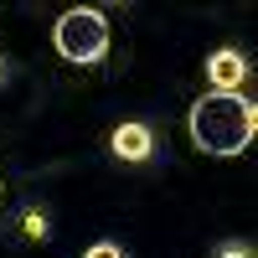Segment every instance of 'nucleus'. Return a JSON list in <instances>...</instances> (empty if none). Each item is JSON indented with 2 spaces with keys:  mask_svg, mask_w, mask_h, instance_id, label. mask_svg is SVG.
Listing matches in <instances>:
<instances>
[{
  "mask_svg": "<svg viewBox=\"0 0 258 258\" xmlns=\"http://www.w3.org/2000/svg\"><path fill=\"white\" fill-rule=\"evenodd\" d=\"M83 258H124V248H119V243H93Z\"/></svg>",
  "mask_w": 258,
  "mask_h": 258,
  "instance_id": "6",
  "label": "nucleus"
},
{
  "mask_svg": "<svg viewBox=\"0 0 258 258\" xmlns=\"http://www.w3.org/2000/svg\"><path fill=\"white\" fill-rule=\"evenodd\" d=\"M16 227H21V238H31V243H47V238H52V227H47V212H41V207H26Z\"/></svg>",
  "mask_w": 258,
  "mask_h": 258,
  "instance_id": "5",
  "label": "nucleus"
},
{
  "mask_svg": "<svg viewBox=\"0 0 258 258\" xmlns=\"http://www.w3.org/2000/svg\"><path fill=\"white\" fill-rule=\"evenodd\" d=\"M0 83H6V57H0Z\"/></svg>",
  "mask_w": 258,
  "mask_h": 258,
  "instance_id": "8",
  "label": "nucleus"
},
{
  "mask_svg": "<svg viewBox=\"0 0 258 258\" xmlns=\"http://www.w3.org/2000/svg\"><path fill=\"white\" fill-rule=\"evenodd\" d=\"M248 57L238 47H217L207 57V83H212V93H243V83H248Z\"/></svg>",
  "mask_w": 258,
  "mask_h": 258,
  "instance_id": "3",
  "label": "nucleus"
},
{
  "mask_svg": "<svg viewBox=\"0 0 258 258\" xmlns=\"http://www.w3.org/2000/svg\"><path fill=\"white\" fill-rule=\"evenodd\" d=\"M109 150H114V160H150L155 155V135H150V124H140V119H129V124H119L114 135H109Z\"/></svg>",
  "mask_w": 258,
  "mask_h": 258,
  "instance_id": "4",
  "label": "nucleus"
},
{
  "mask_svg": "<svg viewBox=\"0 0 258 258\" xmlns=\"http://www.w3.org/2000/svg\"><path fill=\"white\" fill-rule=\"evenodd\" d=\"M109 16L103 11H93V6H73V11H62L57 16V31H52V41H57V52L73 62V68H93V62H103L109 57Z\"/></svg>",
  "mask_w": 258,
  "mask_h": 258,
  "instance_id": "2",
  "label": "nucleus"
},
{
  "mask_svg": "<svg viewBox=\"0 0 258 258\" xmlns=\"http://www.w3.org/2000/svg\"><path fill=\"white\" fill-rule=\"evenodd\" d=\"M0 191H6V186H0Z\"/></svg>",
  "mask_w": 258,
  "mask_h": 258,
  "instance_id": "9",
  "label": "nucleus"
},
{
  "mask_svg": "<svg viewBox=\"0 0 258 258\" xmlns=\"http://www.w3.org/2000/svg\"><path fill=\"white\" fill-rule=\"evenodd\" d=\"M212 258H253V248H248V243H222Z\"/></svg>",
  "mask_w": 258,
  "mask_h": 258,
  "instance_id": "7",
  "label": "nucleus"
},
{
  "mask_svg": "<svg viewBox=\"0 0 258 258\" xmlns=\"http://www.w3.org/2000/svg\"><path fill=\"white\" fill-rule=\"evenodd\" d=\"M191 140L207 155H243L258 129V103L243 93H202L191 103Z\"/></svg>",
  "mask_w": 258,
  "mask_h": 258,
  "instance_id": "1",
  "label": "nucleus"
}]
</instances>
